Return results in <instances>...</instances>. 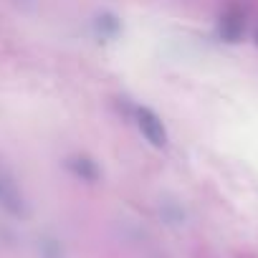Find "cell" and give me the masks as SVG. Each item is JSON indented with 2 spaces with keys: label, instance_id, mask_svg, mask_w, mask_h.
<instances>
[{
  "label": "cell",
  "instance_id": "3957f363",
  "mask_svg": "<svg viewBox=\"0 0 258 258\" xmlns=\"http://www.w3.org/2000/svg\"><path fill=\"white\" fill-rule=\"evenodd\" d=\"M245 33V11L240 6H228L218 21V36L225 43H238Z\"/></svg>",
  "mask_w": 258,
  "mask_h": 258
},
{
  "label": "cell",
  "instance_id": "8992f818",
  "mask_svg": "<svg viewBox=\"0 0 258 258\" xmlns=\"http://www.w3.org/2000/svg\"><path fill=\"white\" fill-rule=\"evenodd\" d=\"M255 43H258V33H255Z\"/></svg>",
  "mask_w": 258,
  "mask_h": 258
},
{
  "label": "cell",
  "instance_id": "5b68a950",
  "mask_svg": "<svg viewBox=\"0 0 258 258\" xmlns=\"http://www.w3.org/2000/svg\"><path fill=\"white\" fill-rule=\"evenodd\" d=\"M94 31H96L99 38H116L119 31H121V23H119L116 16L101 13V16H96V21H94Z\"/></svg>",
  "mask_w": 258,
  "mask_h": 258
},
{
  "label": "cell",
  "instance_id": "6da1fadb",
  "mask_svg": "<svg viewBox=\"0 0 258 258\" xmlns=\"http://www.w3.org/2000/svg\"><path fill=\"white\" fill-rule=\"evenodd\" d=\"M135 121H137V129L142 132V137H145L155 150H165V147L170 145V135H167L165 121H162L160 114L152 111L150 106H137Z\"/></svg>",
  "mask_w": 258,
  "mask_h": 258
},
{
  "label": "cell",
  "instance_id": "277c9868",
  "mask_svg": "<svg viewBox=\"0 0 258 258\" xmlns=\"http://www.w3.org/2000/svg\"><path fill=\"white\" fill-rule=\"evenodd\" d=\"M63 167H66V172H71L81 182H99L101 180V167L89 155H71L63 160Z\"/></svg>",
  "mask_w": 258,
  "mask_h": 258
},
{
  "label": "cell",
  "instance_id": "7a4b0ae2",
  "mask_svg": "<svg viewBox=\"0 0 258 258\" xmlns=\"http://www.w3.org/2000/svg\"><path fill=\"white\" fill-rule=\"evenodd\" d=\"M0 208L8 210L11 215L16 218H23L28 213V205H26V198L16 182V177L6 170V167H0Z\"/></svg>",
  "mask_w": 258,
  "mask_h": 258
}]
</instances>
